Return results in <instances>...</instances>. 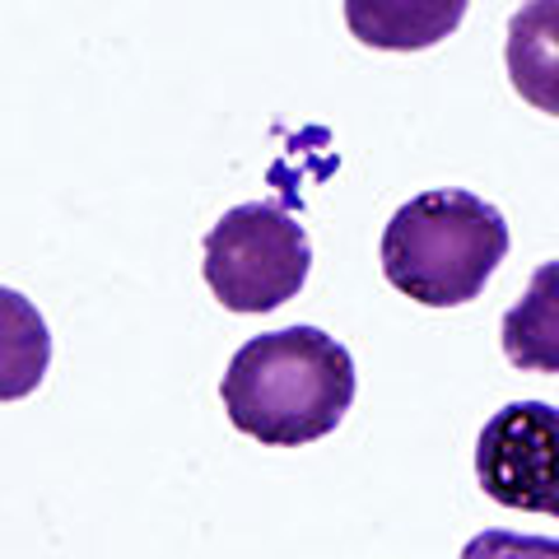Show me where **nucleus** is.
Masks as SVG:
<instances>
[{"label":"nucleus","mask_w":559,"mask_h":559,"mask_svg":"<svg viewBox=\"0 0 559 559\" xmlns=\"http://www.w3.org/2000/svg\"><path fill=\"white\" fill-rule=\"evenodd\" d=\"M355 359L318 326L261 331L229 359L219 382L234 429L266 448L326 439L355 406Z\"/></svg>","instance_id":"nucleus-1"},{"label":"nucleus","mask_w":559,"mask_h":559,"mask_svg":"<svg viewBox=\"0 0 559 559\" xmlns=\"http://www.w3.org/2000/svg\"><path fill=\"white\" fill-rule=\"evenodd\" d=\"M509 257V219L471 191H425L382 229V275L425 308H462L480 299Z\"/></svg>","instance_id":"nucleus-2"},{"label":"nucleus","mask_w":559,"mask_h":559,"mask_svg":"<svg viewBox=\"0 0 559 559\" xmlns=\"http://www.w3.org/2000/svg\"><path fill=\"white\" fill-rule=\"evenodd\" d=\"M205 285L229 312H275L304 289L312 248L280 201H248L205 234Z\"/></svg>","instance_id":"nucleus-3"},{"label":"nucleus","mask_w":559,"mask_h":559,"mask_svg":"<svg viewBox=\"0 0 559 559\" xmlns=\"http://www.w3.org/2000/svg\"><path fill=\"white\" fill-rule=\"evenodd\" d=\"M476 480L503 509L559 518V406H503L476 439Z\"/></svg>","instance_id":"nucleus-4"},{"label":"nucleus","mask_w":559,"mask_h":559,"mask_svg":"<svg viewBox=\"0 0 559 559\" xmlns=\"http://www.w3.org/2000/svg\"><path fill=\"white\" fill-rule=\"evenodd\" d=\"M471 0H345L349 33L373 51H425L457 33Z\"/></svg>","instance_id":"nucleus-5"},{"label":"nucleus","mask_w":559,"mask_h":559,"mask_svg":"<svg viewBox=\"0 0 559 559\" xmlns=\"http://www.w3.org/2000/svg\"><path fill=\"white\" fill-rule=\"evenodd\" d=\"M503 61L518 98L536 112L559 117V0H527L513 14Z\"/></svg>","instance_id":"nucleus-6"},{"label":"nucleus","mask_w":559,"mask_h":559,"mask_svg":"<svg viewBox=\"0 0 559 559\" xmlns=\"http://www.w3.org/2000/svg\"><path fill=\"white\" fill-rule=\"evenodd\" d=\"M503 355L522 373L559 378V261H540L522 299L503 312Z\"/></svg>","instance_id":"nucleus-7"},{"label":"nucleus","mask_w":559,"mask_h":559,"mask_svg":"<svg viewBox=\"0 0 559 559\" xmlns=\"http://www.w3.org/2000/svg\"><path fill=\"white\" fill-rule=\"evenodd\" d=\"M51 369V331L20 289L0 285V401H20L43 388Z\"/></svg>","instance_id":"nucleus-8"},{"label":"nucleus","mask_w":559,"mask_h":559,"mask_svg":"<svg viewBox=\"0 0 559 559\" xmlns=\"http://www.w3.org/2000/svg\"><path fill=\"white\" fill-rule=\"evenodd\" d=\"M462 559H559V540L527 532H480L466 540Z\"/></svg>","instance_id":"nucleus-9"}]
</instances>
